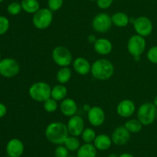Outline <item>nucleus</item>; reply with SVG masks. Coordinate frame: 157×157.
Returning <instances> with one entry per match:
<instances>
[{
  "label": "nucleus",
  "mask_w": 157,
  "mask_h": 157,
  "mask_svg": "<svg viewBox=\"0 0 157 157\" xmlns=\"http://www.w3.org/2000/svg\"><path fill=\"white\" fill-rule=\"evenodd\" d=\"M4 1V0H0V2H3Z\"/></svg>",
  "instance_id": "obj_45"
},
{
  "label": "nucleus",
  "mask_w": 157,
  "mask_h": 157,
  "mask_svg": "<svg viewBox=\"0 0 157 157\" xmlns=\"http://www.w3.org/2000/svg\"><path fill=\"white\" fill-rule=\"evenodd\" d=\"M147 47V42L144 37L133 35L127 42V50L133 57L141 56Z\"/></svg>",
  "instance_id": "obj_8"
},
{
  "label": "nucleus",
  "mask_w": 157,
  "mask_h": 157,
  "mask_svg": "<svg viewBox=\"0 0 157 157\" xmlns=\"http://www.w3.org/2000/svg\"><path fill=\"white\" fill-rule=\"evenodd\" d=\"M108 157H119V155H117L115 153H111L108 155Z\"/></svg>",
  "instance_id": "obj_41"
},
{
  "label": "nucleus",
  "mask_w": 157,
  "mask_h": 157,
  "mask_svg": "<svg viewBox=\"0 0 157 157\" xmlns=\"http://www.w3.org/2000/svg\"><path fill=\"white\" fill-rule=\"evenodd\" d=\"M63 145L67 148L68 151H71V152L76 151L77 152L81 146V142L77 136L69 135Z\"/></svg>",
  "instance_id": "obj_26"
},
{
  "label": "nucleus",
  "mask_w": 157,
  "mask_h": 157,
  "mask_svg": "<svg viewBox=\"0 0 157 157\" xmlns=\"http://www.w3.org/2000/svg\"><path fill=\"white\" fill-rule=\"evenodd\" d=\"M147 58L153 64H157V46H153L148 50Z\"/></svg>",
  "instance_id": "obj_32"
},
{
  "label": "nucleus",
  "mask_w": 157,
  "mask_h": 157,
  "mask_svg": "<svg viewBox=\"0 0 157 157\" xmlns=\"http://www.w3.org/2000/svg\"><path fill=\"white\" fill-rule=\"evenodd\" d=\"M68 152L67 148L63 145H58L55 150V157H67Z\"/></svg>",
  "instance_id": "obj_33"
},
{
  "label": "nucleus",
  "mask_w": 157,
  "mask_h": 157,
  "mask_svg": "<svg viewBox=\"0 0 157 157\" xmlns=\"http://www.w3.org/2000/svg\"><path fill=\"white\" fill-rule=\"evenodd\" d=\"M7 113V107L2 103H0V119L4 117Z\"/></svg>",
  "instance_id": "obj_35"
},
{
  "label": "nucleus",
  "mask_w": 157,
  "mask_h": 157,
  "mask_svg": "<svg viewBox=\"0 0 157 157\" xmlns=\"http://www.w3.org/2000/svg\"><path fill=\"white\" fill-rule=\"evenodd\" d=\"M117 112L122 118H129L134 114L136 106L133 100L123 99L117 106Z\"/></svg>",
  "instance_id": "obj_14"
},
{
  "label": "nucleus",
  "mask_w": 157,
  "mask_h": 157,
  "mask_svg": "<svg viewBox=\"0 0 157 157\" xmlns=\"http://www.w3.org/2000/svg\"><path fill=\"white\" fill-rule=\"evenodd\" d=\"M133 59H134L136 62H139L140 60L141 56H134V57H133Z\"/></svg>",
  "instance_id": "obj_40"
},
{
  "label": "nucleus",
  "mask_w": 157,
  "mask_h": 157,
  "mask_svg": "<svg viewBox=\"0 0 157 157\" xmlns=\"http://www.w3.org/2000/svg\"><path fill=\"white\" fill-rule=\"evenodd\" d=\"M69 135L73 136H80L84 129V121L81 115H75L70 117L67 124Z\"/></svg>",
  "instance_id": "obj_12"
},
{
  "label": "nucleus",
  "mask_w": 157,
  "mask_h": 157,
  "mask_svg": "<svg viewBox=\"0 0 157 157\" xmlns=\"http://www.w3.org/2000/svg\"><path fill=\"white\" fill-rule=\"evenodd\" d=\"M119 157H134V155L130 153H128V152H124V153L120 155Z\"/></svg>",
  "instance_id": "obj_37"
},
{
  "label": "nucleus",
  "mask_w": 157,
  "mask_h": 157,
  "mask_svg": "<svg viewBox=\"0 0 157 157\" xmlns=\"http://www.w3.org/2000/svg\"><path fill=\"white\" fill-rule=\"evenodd\" d=\"M105 112L101 106H91L87 112V120L94 127H99L105 122Z\"/></svg>",
  "instance_id": "obj_11"
},
{
  "label": "nucleus",
  "mask_w": 157,
  "mask_h": 157,
  "mask_svg": "<svg viewBox=\"0 0 157 157\" xmlns=\"http://www.w3.org/2000/svg\"><path fill=\"white\" fill-rule=\"evenodd\" d=\"M67 157H77V156H73V155H68Z\"/></svg>",
  "instance_id": "obj_42"
},
{
  "label": "nucleus",
  "mask_w": 157,
  "mask_h": 157,
  "mask_svg": "<svg viewBox=\"0 0 157 157\" xmlns=\"http://www.w3.org/2000/svg\"><path fill=\"white\" fill-rule=\"evenodd\" d=\"M98 149L92 143H84L77 151V157H96Z\"/></svg>",
  "instance_id": "obj_20"
},
{
  "label": "nucleus",
  "mask_w": 157,
  "mask_h": 157,
  "mask_svg": "<svg viewBox=\"0 0 157 157\" xmlns=\"http://www.w3.org/2000/svg\"><path fill=\"white\" fill-rule=\"evenodd\" d=\"M67 89L64 85L58 84L52 88V95L51 97L55 100L62 101L64 99L67 98Z\"/></svg>",
  "instance_id": "obj_22"
},
{
  "label": "nucleus",
  "mask_w": 157,
  "mask_h": 157,
  "mask_svg": "<svg viewBox=\"0 0 157 157\" xmlns=\"http://www.w3.org/2000/svg\"><path fill=\"white\" fill-rule=\"evenodd\" d=\"M90 1H96V0H90Z\"/></svg>",
  "instance_id": "obj_46"
},
{
  "label": "nucleus",
  "mask_w": 157,
  "mask_h": 157,
  "mask_svg": "<svg viewBox=\"0 0 157 157\" xmlns=\"http://www.w3.org/2000/svg\"><path fill=\"white\" fill-rule=\"evenodd\" d=\"M73 69L81 75H87L90 73L91 64L84 57H78L73 61Z\"/></svg>",
  "instance_id": "obj_16"
},
{
  "label": "nucleus",
  "mask_w": 157,
  "mask_h": 157,
  "mask_svg": "<svg viewBox=\"0 0 157 157\" xmlns=\"http://www.w3.org/2000/svg\"><path fill=\"white\" fill-rule=\"evenodd\" d=\"M90 73L95 79L106 81L113 76L114 66L110 60L107 58H99L92 63Z\"/></svg>",
  "instance_id": "obj_2"
},
{
  "label": "nucleus",
  "mask_w": 157,
  "mask_h": 157,
  "mask_svg": "<svg viewBox=\"0 0 157 157\" xmlns=\"http://www.w3.org/2000/svg\"><path fill=\"white\" fill-rule=\"evenodd\" d=\"M157 108L153 103L147 102L138 108L136 116L144 126H150L156 120Z\"/></svg>",
  "instance_id": "obj_4"
},
{
  "label": "nucleus",
  "mask_w": 157,
  "mask_h": 157,
  "mask_svg": "<svg viewBox=\"0 0 157 157\" xmlns=\"http://www.w3.org/2000/svg\"><path fill=\"white\" fill-rule=\"evenodd\" d=\"M133 25L136 34L144 38L150 35L153 32V22L147 16H140L135 18Z\"/></svg>",
  "instance_id": "obj_10"
},
{
  "label": "nucleus",
  "mask_w": 157,
  "mask_h": 157,
  "mask_svg": "<svg viewBox=\"0 0 157 157\" xmlns=\"http://www.w3.org/2000/svg\"><path fill=\"white\" fill-rule=\"evenodd\" d=\"M112 142L111 137L109 136L107 134H99L97 135L94 141V145L96 147L98 150L105 151L110 149L111 146Z\"/></svg>",
  "instance_id": "obj_19"
},
{
  "label": "nucleus",
  "mask_w": 157,
  "mask_h": 157,
  "mask_svg": "<svg viewBox=\"0 0 157 157\" xmlns=\"http://www.w3.org/2000/svg\"><path fill=\"white\" fill-rule=\"evenodd\" d=\"M72 76V71L70 68L67 67H61L59 70L57 72L56 78L59 84H66L71 80Z\"/></svg>",
  "instance_id": "obj_23"
},
{
  "label": "nucleus",
  "mask_w": 157,
  "mask_h": 157,
  "mask_svg": "<svg viewBox=\"0 0 157 157\" xmlns=\"http://www.w3.org/2000/svg\"><path fill=\"white\" fill-rule=\"evenodd\" d=\"M156 122H157V113H156Z\"/></svg>",
  "instance_id": "obj_44"
},
{
  "label": "nucleus",
  "mask_w": 157,
  "mask_h": 157,
  "mask_svg": "<svg viewBox=\"0 0 157 157\" xmlns=\"http://www.w3.org/2000/svg\"><path fill=\"white\" fill-rule=\"evenodd\" d=\"M111 20L113 25L119 28H124L128 26L130 22V18L125 12H117L111 15Z\"/></svg>",
  "instance_id": "obj_21"
},
{
  "label": "nucleus",
  "mask_w": 157,
  "mask_h": 157,
  "mask_svg": "<svg viewBox=\"0 0 157 157\" xmlns=\"http://www.w3.org/2000/svg\"><path fill=\"white\" fill-rule=\"evenodd\" d=\"M144 125L140 122L138 119H128L124 124L126 129L130 132V133H138L140 132L143 129Z\"/></svg>",
  "instance_id": "obj_25"
},
{
  "label": "nucleus",
  "mask_w": 157,
  "mask_h": 157,
  "mask_svg": "<svg viewBox=\"0 0 157 157\" xmlns=\"http://www.w3.org/2000/svg\"><path fill=\"white\" fill-rule=\"evenodd\" d=\"M44 135L50 143L55 145H63L69 135L67 125L61 122L50 123L45 128Z\"/></svg>",
  "instance_id": "obj_1"
},
{
  "label": "nucleus",
  "mask_w": 157,
  "mask_h": 157,
  "mask_svg": "<svg viewBox=\"0 0 157 157\" xmlns=\"http://www.w3.org/2000/svg\"><path fill=\"white\" fill-rule=\"evenodd\" d=\"M2 60V58H1V52H0V61H1Z\"/></svg>",
  "instance_id": "obj_43"
},
{
  "label": "nucleus",
  "mask_w": 157,
  "mask_h": 157,
  "mask_svg": "<svg viewBox=\"0 0 157 157\" xmlns=\"http://www.w3.org/2000/svg\"><path fill=\"white\" fill-rule=\"evenodd\" d=\"M52 58L54 62L60 67H67L73 62V56L67 47L58 46L52 52Z\"/></svg>",
  "instance_id": "obj_5"
},
{
  "label": "nucleus",
  "mask_w": 157,
  "mask_h": 157,
  "mask_svg": "<svg viewBox=\"0 0 157 157\" xmlns=\"http://www.w3.org/2000/svg\"><path fill=\"white\" fill-rule=\"evenodd\" d=\"M111 16L105 12H101L94 16L92 21V27L98 33H105L111 28Z\"/></svg>",
  "instance_id": "obj_9"
},
{
  "label": "nucleus",
  "mask_w": 157,
  "mask_h": 157,
  "mask_svg": "<svg viewBox=\"0 0 157 157\" xmlns=\"http://www.w3.org/2000/svg\"><path fill=\"white\" fill-rule=\"evenodd\" d=\"M97 6L101 9H107L112 6L113 0H96Z\"/></svg>",
  "instance_id": "obj_34"
},
{
  "label": "nucleus",
  "mask_w": 157,
  "mask_h": 157,
  "mask_svg": "<svg viewBox=\"0 0 157 157\" xmlns=\"http://www.w3.org/2000/svg\"><path fill=\"white\" fill-rule=\"evenodd\" d=\"M20 72V65L13 58H5L0 61V75L5 78H13Z\"/></svg>",
  "instance_id": "obj_7"
},
{
  "label": "nucleus",
  "mask_w": 157,
  "mask_h": 157,
  "mask_svg": "<svg viewBox=\"0 0 157 157\" xmlns=\"http://www.w3.org/2000/svg\"><path fill=\"white\" fill-rule=\"evenodd\" d=\"M53 12L48 8L40 9L32 17V23L36 29L44 30L48 29L53 22Z\"/></svg>",
  "instance_id": "obj_6"
},
{
  "label": "nucleus",
  "mask_w": 157,
  "mask_h": 157,
  "mask_svg": "<svg viewBox=\"0 0 157 157\" xmlns=\"http://www.w3.org/2000/svg\"><path fill=\"white\" fill-rule=\"evenodd\" d=\"M25 150L24 143L19 139L13 138L8 142L6 151L9 157H21Z\"/></svg>",
  "instance_id": "obj_15"
},
{
  "label": "nucleus",
  "mask_w": 157,
  "mask_h": 157,
  "mask_svg": "<svg viewBox=\"0 0 157 157\" xmlns=\"http://www.w3.org/2000/svg\"><path fill=\"white\" fill-rule=\"evenodd\" d=\"M153 103L155 105V106H156V107L157 108V95H156V96H155L154 99H153Z\"/></svg>",
  "instance_id": "obj_39"
},
{
  "label": "nucleus",
  "mask_w": 157,
  "mask_h": 157,
  "mask_svg": "<svg viewBox=\"0 0 157 157\" xmlns=\"http://www.w3.org/2000/svg\"><path fill=\"white\" fill-rule=\"evenodd\" d=\"M110 137L113 144L117 146H124L130 140V132L124 126H119L113 131Z\"/></svg>",
  "instance_id": "obj_13"
},
{
  "label": "nucleus",
  "mask_w": 157,
  "mask_h": 157,
  "mask_svg": "<svg viewBox=\"0 0 157 157\" xmlns=\"http://www.w3.org/2000/svg\"><path fill=\"white\" fill-rule=\"evenodd\" d=\"M64 0H48V8L52 12H57L62 7Z\"/></svg>",
  "instance_id": "obj_30"
},
{
  "label": "nucleus",
  "mask_w": 157,
  "mask_h": 157,
  "mask_svg": "<svg viewBox=\"0 0 157 157\" xmlns=\"http://www.w3.org/2000/svg\"><path fill=\"white\" fill-rule=\"evenodd\" d=\"M21 10H22V8H21V3L18 2H11L7 7L8 12L12 15H18L21 12Z\"/></svg>",
  "instance_id": "obj_29"
},
{
  "label": "nucleus",
  "mask_w": 157,
  "mask_h": 157,
  "mask_svg": "<svg viewBox=\"0 0 157 157\" xmlns=\"http://www.w3.org/2000/svg\"><path fill=\"white\" fill-rule=\"evenodd\" d=\"M21 5L22 10L29 14L34 15L40 9V4L38 0H22Z\"/></svg>",
  "instance_id": "obj_24"
},
{
  "label": "nucleus",
  "mask_w": 157,
  "mask_h": 157,
  "mask_svg": "<svg viewBox=\"0 0 157 157\" xmlns=\"http://www.w3.org/2000/svg\"><path fill=\"white\" fill-rule=\"evenodd\" d=\"M60 110L66 117H71L76 115L78 112L77 103L71 98H66L62 100L60 104Z\"/></svg>",
  "instance_id": "obj_17"
},
{
  "label": "nucleus",
  "mask_w": 157,
  "mask_h": 157,
  "mask_svg": "<svg viewBox=\"0 0 157 157\" xmlns=\"http://www.w3.org/2000/svg\"><path fill=\"white\" fill-rule=\"evenodd\" d=\"M94 49L101 55H107L113 50V44L106 38H99L94 44Z\"/></svg>",
  "instance_id": "obj_18"
},
{
  "label": "nucleus",
  "mask_w": 157,
  "mask_h": 157,
  "mask_svg": "<svg viewBox=\"0 0 157 157\" xmlns=\"http://www.w3.org/2000/svg\"><path fill=\"white\" fill-rule=\"evenodd\" d=\"M97 136L96 132L92 128H84L81 133V138L85 143H92Z\"/></svg>",
  "instance_id": "obj_27"
},
{
  "label": "nucleus",
  "mask_w": 157,
  "mask_h": 157,
  "mask_svg": "<svg viewBox=\"0 0 157 157\" xmlns=\"http://www.w3.org/2000/svg\"><path fill=\"white\" fill-rule=\"evenodd\" d=\"M90 108H91V106H90L89 104H85V105H84V106H83V109H84V111H86L87 112H88L89 110H90Z\"/></svg>",
  "instance_id": "obj_38"
},
{
  "label": "nucleus",
  "mask_w": 157,
  "mask_h": 157,
  "mask_svg": "<svg viewBox=\"0 0 157 157\" xmlns=\"http://www.w3.org/2000/svg\"><path fill=\"white\" fill-rule=\"evenodd\" d=\"M29 94L31 99L35 102L44 103L52 95V87L45 82H35L31 85L29 89Z\"/></svg>",
  "instance_id": "obj_3"
},
{
  "label": "nucleus",
  "mask_w": 157,
  "mask_h": 157,
  "mask_svg": "<svg viewBox=\"0 0 157 157\" xmlns=\"http://www.w3.org/2000/svg\"><path fill=\"white\" fill-rule=\"evenodd\" d=\"M43 107L46 112H48V113H52L58 109V105L56 100L51 97L43 103Z\"/></svg>",
  "instance_id": "obj_28"
},
{
  "label": "nucleus",
  "mask_w": 157,
  "mask_h": 157,
  "mask_svg": "<svg viewBox=\"0 0 157 157\" xmlns=\"http://www.w3.org/2000/svg\"><path fill=\"white\" fill-rule=\"evenodd\" d=\"M97 37L95 36L94 35H89L88 36H87V42H88L89 43H91V44H94L95 42L97 41Z\"/></svg>",
  "instance_id": "obj_36"
},
{
  "label": "nucleus",
  "mask_w": 157,
  "mask_h": 157,
  "mask_svg": "<svg viewBox=\"0 0 157 157\" xmlns=\"http://www.w3.org/2000/svg\"><path fill=\"white\" fill-rule=\"evenodd\" d=\"M10 26L9 20L6 16L0 15V35H4L8 32Z\"/></svg>",
  "instance_id": "obj_31"
}]
</instances>
